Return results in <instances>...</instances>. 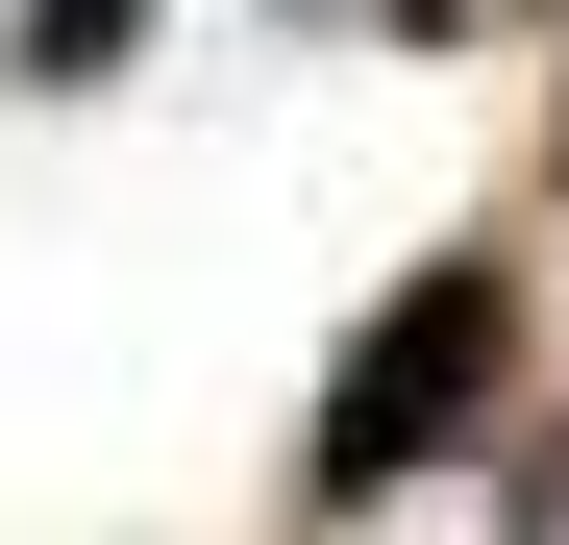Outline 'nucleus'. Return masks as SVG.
<instances>
[{"label": "nucleus", "instance_id": "f03ea898", "mask_svg": "<svg viewBox=\"0 0 569 545\" xmlns=\"http://www.w3.org/2000/svg\"><path fill=\"white\" fill-rule=\"evenodd\" d=\"M124 50H149V0H26V26H0L26 100H74V75H124Z\"/></svg>", "mask_w": 569, "mask_h": 545}, {"label": "nucleus", "instance_id": "7ed1b4c3", "mask_svg": "<svg viewBox=\"0 0 569 545\" xmlns=\"http://www.w3.org/2000/svg\"><path fill=\"white\" fill-rule=\"evenodd\" d=\"M545 149H569V125H545Z\"/></svg>", "mask_w": 569, "mask_h": 545}, {"label": "nucleus", "instance_id": "f257e3e1", "mask_svg": "<svg viewBox=\"0 0 569 545\" xmlns=\"http://www.w3.org/2000/svg\"><path fill=\"white\" fill-rule=\"evenodd\" d=\"M496 373H520V272H496V248H421L397 323H347V373H322V422H298V521H371L397 472H446V446L496 422Z\"/></svg>", "mask_w": 569, "mask_h": 545}]
</instances>
